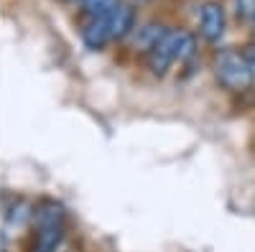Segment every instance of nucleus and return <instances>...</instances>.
<instances>
[{"label": "nucleus", "mask_w": 255, "mask_h": 252, "mask_svg": "<svg viewBox=\"0 0 255 252\" xmlns=\"http://www.w3.org/2000/svg\"><path fill=\"white\" fill-rule=\"evenodd\" d=\"M212 72H215L217 84L230 94H243L255 84V74L245 59V51L235 49V46L220 49L215 54V59H212Z\"/></svg>", "instance_id": "obj_1"}, {"label": "nucleus", "mask_w": 255, "mask_h": 252, "mask_svg": "<svg viewBox=\"0 0 255 252\" xmlns=\"http://www.w3.org/2000/svg\"><path fill=\"white\" fill-rule=\"evenodd\" d=\"M225 31H227L225 5L217 0H204L199 8V36L207 44H217V41H222Z\"/></svg>", "instance_id": "obj_2"}, {"label": "nucleus", "mask_w": 255, "mask_h": 252, "mask_svg": "<svg viewBox=\"0 0 255 252\" xmlns=\"http://www.w3.org/2000/svg\"><path fill=\"white\" fill-rule=\"evenodd\" d=\"M171 31L163 20H145V23H140L135 31H133V36H130V49L135 51V54H148V51H153L161 41L166 38V33Z\"/></svg>", "instance_id": "obj_3"}, {"label": "nucleus", "mask_w": 255, "mask_h": 252, "mask_svg": "<svg viewBox=\"0 0 255 252\" xmlns=\"http://www.w3.org/2000/svg\"><path fill=\"white\" fill-rule=\"evenodd\" d=\"M33 212H36V204L23 199V196H13L10 201L3 204V227L5 229H26L33 224Z\"/></svg>", "instance_id": "obj_4"}, {"label": "nucleus", "mask_w": 255, "mask_h": 252, "mask_svg": "<svg viewBox=\"0 0 255 252\" xmlns=\"http://www.w3.org/2000/svg\"><path fill=\"white\" fill-rule=\"evenodd\" d=\"M138 15H135V8L130 3H125V0H120V3L113 8V13L108 15V23H110V41H125L130 38L133 31L138 28Z\"/></svg>", "instance_id": "obj_5"}, {"label": "nucleus", "mask_w": 255, "mask_h": 252, "mask_svg": "<svg viewBox=\"0 0 255 252\" xmlns=\"http://www.w3.org/2000/svg\"><path fill=\"white\" fill-rule=\"evenodd\" d=\"M79 36H82V44L92 49V51H100L110 44V23H108V15H100V18H87L79 28Z\"/></svg>", "instance_id": "obj_6"}, {"label": "nucleus", "mask_w": 255, "mask_h": 252, "mask_svg": "<svg viewBox=\"0 0 255 252\" xmlns=\"http://www.w3.org/2000/svg\"><path fill=\"white\" fill-rule=\"evenodd\" d=\"M168 38H171V49H174L176 64H191V61L197 59V36H194V31L171 28Z\"/></svg>", "instance_id": "obj_7"}, {"label": "nucleus", "mask_w": 255, "mask_h": 252, "mask_svg": "<svg viewBox=\"0 0 255 252\" xmlns=\"http://www.w3.org/2000/svg\"><path fill=\"white\" fill-rule=\"evenodd\" d=\"M67 219V209L54 199H41L36 201V212H33V229H44V227H61Z\"/></svg>", "instance_id": "obj_8"}, {"label": "nucleus", "mask_w": 255, "mask_h": 252, "mask_svg": "<svg viewBox=\"0 0 255 252\" xmlns=\"http://www.w3.org/2000/svg\"><path fill=\"white\" fill-rule=\"evenodd\" d=\"M168 33H171V31H168ZM168 33H166V38L161 41V44H158L153 51H148V54H145V67H148V72H151L153 77H166L168 69H171V64H176L174 49H171V38H168Z\"/></svg>", "instance_id": "obj_9"}, {"label": "nucleus", "mask_w": 255, "mask_h": 252, "mask_svg": "<svg viewBox=\"0 0 255 252\" xmlns=\"http://www.w3.org/2000/svg\"><path fill=\"white\" fill-rule=\"evenodd\" d=\"M64 224L61 227H44V229H33V237L26 252H59L64 245Z\"/></svg>", "instance_id": "obj_10"}, {"label": "nucleus", "mask_w": 255, "mask_h": 252, "mask_svg": "<svg viewBox=\"0 0 255 252\" xmlns=\"http://www.w3.org/2000/svg\"><path fill=\"white\" fill-rule=\"evenodd\" d=\"M120 3V0H82V13L87 18H100V15H110L113 8Z\"/></svg>", "instance_id": "obj_11"}, {"label": "nucleus", "mask_w": 255, "mask_h": 252, "mask_svg": "<svg viewBox=\"0 0 255 252\" xmlns=\"http://www.w3.org/2000/svg\"><path fill=\"white\" fill-rule=\"evenodd\" d=\"M235 18L243 23H250L255 18V0H235Z\"/></svg>", "instance_id": "obj_12"}, {"label": "nucleus", "mask_w": 255, "mask_h": 252, "mask_svg": "<svg viewBox=\"0 0 255 252\" xmlns=\"http://www.w3.org/2000/svg\"><path fill=\"white\" fill-rule=\"evenodd\" d=\"M243 51H245V59H248V64H250L253 74H255V41H250V44H248Z\"/></svg>", "instance_id": "obj_13"}, {"label": "nucleus", "mask_w": 255, "mask_h": 252, "mask_svg": "<svg viewBox=\"0 0 255 252\" xmlns=\"http://www.w3.org/2000/svg\"><path fill=\"white\" fill-rule=\"evenodd\" d=\"M125 3H130L133 8H140V5H145V3H151V0H125Z\"/></svg>", "instance_id": "obj_14"}, {"label": "nucleus", "mask_w": 255, "mask_h": 252, "mask_svg": "<svg viewBox=\"0 0 255 252\" xmlns=\"http://www.w3.org/2000/svg\"><path fill=\"white\" fill-rule=\"evenodd\" d=\"M248 26H250V31H253V36H255V18L250 20V23H248Z\"/></svg>", "instance_id": "obj_15"}, {"label": "nucleus", "mask_w": 255, "mask_h": 252, "mask_svg": "<svg viewBox=\"0 0 255 252\" xmlns=\"http://www.w3.org/2000/svg\"><path fill=\"white\" fill-rule=\"evenodd\" d=\"M69 3H82V0H69Z\"/></svg>", "instance_id": "obj_16"}]
</instances>
